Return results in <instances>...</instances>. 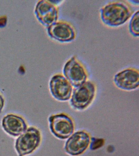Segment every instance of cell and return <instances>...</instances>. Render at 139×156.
I'll return each instance as SVG.
<instances>
[{
	"mask_svg": "<svg viewBox=\"0 0 139 156\" xmlns=\"http://www.w3.org/2000/svg\"><path fill=\"white\" fill-rule=\"evenodd\" d=\"M102 22L108 26H119L132 16L134 10L129 3L124 1H112L101 8Z\"/></svg>",
	"mask_w": 139,
	"mask_h": 156,
	"instance_id": "1",
	"label": "cell"
},
{
	"mask_svg": "<svg viewBox=\"0 0 139 156\" xmlns=\"http://www.w3.org/2000/svg\"><path fill=\"white\" fill-rule=\"evenodd\" d=\"M63 72L64 77L75 88L87 81L88 78L86 67L75 56H73L67 62Z\"/></svg>",
	"mask_w": 139,
	"mask_h": 156,
	"instance_id": "2",
	"label": "cell"
},
{
	"mask_svg": "<svg viewBox=\"0 0 139 156\" xmlns=\"http://www.w3.org/2000/svg\"><path fill=\"white\" fill-rule=\"evenodd\" d=\"M96 92L95 84L91 81L85 82L74 90L71 99V105L75 109H85L93 101Z\"/></svg>",
	"mask_w": 139,
	"mask_h": 156,
	"instance_id": "3",
	"label": "cell"
},
{
	"mask_svg": "<svg viewBox=\"0 0 139 156\" xmlns=\"http://www.w3.org/2000/svg\"><path fill=\"white\" fill-rule=\"evenodd\" d=\"M41 135L38 129L31 127L29 128L17 139L15 147L19 156L30 154L40 144Z\"/></svg>",
	"mask_w": 139,
	"mask_h": 156,
	"instance_id": "4",
	"label": "cell"
},
{
	"mask_svg": "<svg viewBox=\"0 0 139 156\" xmlns=\"http://www.w3.org/2000/svg\"><path fill=\"white\" fill-rule=\"evenodd\" d=\"M49 121L51 131L58 138L68 139L74 133V122L68 115L60 113L51 115Z\"/></svg>",
	"mask_w": 139,
	"mask_h": 156,
	"instance_id": "5",
	"label": "cell"
},
{
	"mask_svg": "<svg viewBox=\"0 0 139 156\" xmlns=\"http://www.w3.org/2000/svg\"><path fill=\"white\" fill-rule=\"evenodd\" d=\"M49 35L61 42H70L75 40L77 33L74 25L64 20L57 21L47 28Z\"/></svg>",
	"mask_w": 139,
	"mask_h": 156,
	"instance_id": "6",
	"label": "cell"
},
{
	"mask_svg": "<svg viewBox=\"0 0 139 156\" xmlns=\"http://www.w3.org/2000/svg\"><path fill=\"white\" fill-rule=\"evenodd\" d=\"M56 1H41L36 5L35 13L38 20L47 27L58 21L59 7Z\"/></svg>",
	"mask_w": 139,
	"mask_h": 156,
	"instance_id": "7",
	"label": "cell"
},
{
	"mask_svg": "<svg viewBox=\"0 0 139 156\" xmlns=\"http://www.w3.org/2000/svg\"><path fill=\"white\" fill-rule=\"evenodd\" d=\"M49 87L52 96L58 101H67L71 98L72 85L61 74H57L52 77L50 81Z\"/></svg>",
	"mask_w": 139,
	"mask_h": 156,
	"instance_id": "8",
	"label": "cell"
},
{
	"mask_svg": "<svg viewBox=\"0 0 139 156\" xmlns=\"http://www.w3.org/2000/svg\"><path fill=\"white\" fill-rule=\"evenodd\" d=\"M90 136L85 131L76 132L69 137L66 142V152L72 156L82 154L88 148L90 144Z\"/></svg>",
	"mask_w": 139,
	"mask_h": 156,
	"instance_id": "9",
	"label": "cell"
},
{
	"mask_svg": "<svg viewBox=\"0 0 139 156\" xmlns=\"http://www.w3.org/2000/svg\"><path fill=\"white\" fill-rule=\"evenodd\" d=\"M114 82L115 85L122 90H135L139 86L138 69L130 68L122 70L115 76Z\"/></svg>",
	"mask_w": 139,
	"mask_h": 156,
	"instance_id": "10",
	"label": "cell"
},
{
	"mask_svg": "<svg viewBox=\"0 0 139 156\" xmlns=\"http://www.w3.org/2000/svg\"><path fill=\"white\" fill-rule=\"evenodd\" d=\"M2 126L9 135L15 136L21 135L27 129V125L24 119L13 114L8 115L3 118Z\"/></svg>",
	"mask_w": 139,
	"mask_h": 156,
	"instance_id": "11",
	"label": "cell"
},
{
	"mask_svg": "<svg viewBox=\"0 0 139 156\" xmlns=\"http://www.w3.org/2000/svg\"><path fill=\"white\" fill-rule=\"evenodd\" d=\"M129 30L130 34L135 37L139 35V12L138 10L132 16L129 24Z\"/></svg>",
	"mask_w": 139,
	"mask_h": 156,
	"instance_id": "12",
	"label": "cell"
},
{
	"mask_svg": "<svg viewBox=\"0 0 139 156\" xmlns=\"http://www.w3.org/2000/svg\"><path fill=\"white\" fill-rule=\"evenodd\" d=\"M90 145V148L91 150H95L102 147L104 143V140L103 139H96L92 138Z\"/></svg>",
	"mask_w": 139,
	"mask_h": 156,
	"instance_id": "13",
	"label": "cell"
},
{
	"mask_svg": "<svg viewBox=\"0 0 139 156\" xmlns=\"http://www.w3.org/2000/svg\"><path fill=\"white\" fill-rule=\"evenodd\" d=\"M4 105V100L3 97L0 95V113L2 112Z\"/></svg>",
	"mask_w": 139,
	"mask_h": 156,
	"instance_id": "14",
	"label": "cell"
}]
</instances>
